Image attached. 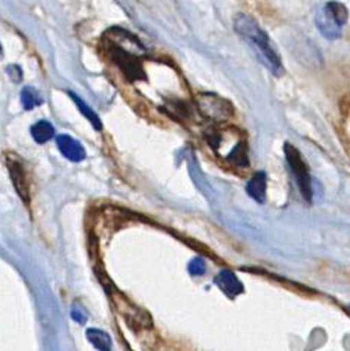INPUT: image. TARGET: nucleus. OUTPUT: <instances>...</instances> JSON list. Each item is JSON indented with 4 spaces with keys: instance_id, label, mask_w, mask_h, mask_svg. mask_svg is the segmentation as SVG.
Wrapping results in <instances>:
<instances>
[{
    "instance_id": "nucleus-1",
    "label": "nucleus",
    "mask_w": 350,
    "mask_h": 351,
    "mask_svg": "<svg viewBox=\"0 0 350 351\" xmlns=\"http://www.w3.org/2000/svg\"><path fill=\"white\" fill-rule=\"evenodd\" d=\"M235 30L241 38L251 46V49L257 55V58L263 66L273 73L275 76H281L283 73L282 61L279 53L276 52L269 36L257 24L254 18L245 14H239L235 18Z\"/></svg>"
},
{
    "instance_id": "nucleus-6",
    "label": "nucleus",
    "mask_w": 350,
    "mask_h": 351,
    "mask_svg": "<svg viewBox=\"0 0 350 351\" xmlns=\"http://www.w3.org/2000/svg\"><path fill=\"white\" fill-rule=\"evenodd\" d=\"M199 112L214 123H223L233 116L235 108L230 101L215 94H202L198 97Z\"/></svg>"
},
{
    "instance_id": "nucleus-8",
    "label": "nucleus",
    "mask_w": 350,
    "mask_h": 351,
    "mask_svg": "<svg viewBox=\"0 0 350 351\" xmlns=\"http://www.w3.org/2000/svg\"><path fill=\"white\" fill-rule=\"evenodd\" d=\"M57 145L60 152L62 153V156L69 159L70 162H82L85 159V149L82 147V144L79 141H76L75 138H71L70 135H58L57 136Z\"/></svg>"
},
{
    "instance_id": "nucleus-16",
    "label": "nucleus",
    "mask_w": 350,
    "mask_h": 351,
    "mask_svg": "<svg viewBox=\"0 0 350 351\" xmlns=\"http://www.w3.org/2000/svg\"><path fill=\"white\" fill-rule=\"evenodd\" d=\"M189 273L191 276H202L207 273V265L205 261L202 260V258H195V260H191L189 264Z\"/></svg>"
},
{
    "instance_id": "nucleus-7",
    "label": "nucleus",
    "mask_w": 350,
    "mask_h": 351,
    "mask_svg": "<svg viewBox=\"0 0 350 351\" xmlns=\"http://www.w3.org/2000/svg\"><path fill=\"white\" fill-rule=\"evenodd\" d=\"M8 168H9V173H11V178H12V182H14V187H15L16 193L20 195V197L25 203H29L30 202L29 182H27V177H25L23 163L20 160L12 159V157H9Z\"/></svg>"
},
{
    "instance_id": "nucleus-12",
    "label": "nucleus",
    "mask_w": 350,
    "mask_h": 351,
    "mask_svg": "<svg viewBox=\"0 0 350 351\" xmlns=\"http://www.w3.org/2000/svg\"><path fill=\"white\" fill-rule=\"evenodd\" d=\"M86 337L89 343L97 350H101V351L112 350V338H110L107 332L100 330V329H88Z\"/></svg>"
},
{
    "instance_id": "nucleus-15",
    "label": "nucleus",
    "mask_w": 350,
    "mask_h": 351,
    "mask_svg": "<svg viewBox=\"0 0 350 351\" xmlns=\"http://www.w3.org/2000/svg\"><path fill=\"white\" fill-rule=\"evenodd\" d=\"M70 316H71L73 320L80 323V325H85V323L88 322V313H86V310L84 307L80 306L79 302L73 304V307L70 310Z\"/></svg>"
},
{
    "instance_id": "nucleus-4",
    "label": "nucleus",
    "mask_w": 350,
    "mask_h": 351,
    "mask_svg": "<svg viewBox=\"0 0 350 351\" xmlns=\"http://www.w3.org/2000/svg\"><path fill=\"white\" fill-rule=\"evenodd\" d=\"M283 152H285V157H287V162L290 165L294 178H296V181H297V186H299L301 196L305 197L306 202L310 203L313 193H312V180H310V173H309V168H307L306 162L303 160L300 152L290 143H285Z\"/></svg>"
},
{
    "instance_id": "nucleus-9",
    "label": "nucleus",
    "mask_w": 350,
    "mask_h": 351,
    "mask_svg": "<svg viewBox=\"0 0 350 351\" xmlns=\"http://www.w3.org/2000/svg\"><path fill=\"white\" fill-rule=\"evenodd\" d=\"M215 285L223 291L227 297L235 298L239 293L244 292V285L237 279L236 274L230 270H221L214 279Z\"/></svg>"
},
{
    "instance_id": "nucleus-3",
    "label": "nucleus",
    "mask_w": 350,
    "mask_h": 351,
    "mask_svg": "<svg viewBox=\"0 0 350 351\" xmlns=\"http://www.w3.org/2000/svg\"><path fill=\"white\" fill-rule=\"evenodd\" d=\"M349 20L347 8L340 2H328L316 14V27L324 38L334 40L342 36V27Z\"/></svg>"
},
{
    "instance_id": "nucleus-10",
    "label": "nucleus",
    "mask_w": 350,
    "mask_h": 351,
    "mask_svg": "<svg viewBox=\"0 0 350 351\" xmlns=\"http://www.w3.org/2000/svg\"><path fill=\"white\" fill-rule=\"evenodd\" d=\"M266 190H267V178L263 171L255 172L253 178L246 184V193L253 197L255 202L264 203L266 200Z\"/></svg>"
},
{
    "instance_id": "nucleus-5",
    "label": "nucleus",
    "mask_w": 350,
    "mask_h": 351,
    "mask_svg": "<svg viewBox=\"0 0 350 351\" xmlns=\"http://www.w3.org/2000/svg\"><path fill=\"white\" fill-rule=\"evenodd\" d=\"M108 55L112 58L117 67L122 70L124 75L128 77V80L135 82V80H141L144 77V71L140 58L137 57V53L132 51L125 49L121 43H115L110 42L108 43Z\"/></svg>"
},
{
    "instance_id": "nucleus-2",
    "label": "nucleus",
    "mask_w": 350,
    "mask_h": 351,
    "mask_svg": "<svg viewBox=\"0 0 350 351\" xmlns=\"http://www.w3.org/2000/svg\"><path fill=\"white\" fill-rule=\"evenodd\" d=\"M207 140L209 145L215 147L220 145H229L227 150L220 154L221 159H224L230 165H233L235 168L246 169L250 166V159H248V144L245 138L241 136L237 131L233 129H226V131H214L211 134H207Z\"/></svg>"
},
{
    "instance_id": "nucleus-14",
    "label": "nucleus",
    "mask_w": 350,
    "mask_h": 351,
    "mask_svg": "<svg viewBox=\"0 0 350 351\" xmlns=\"http://www.w3.org/2000/svg\"><path fill=\"white\" fill-rule=\"evenodd\" d=\"M21 103H23V107L25 110H32V108L42 104V97L39 95V92L36 90L34 88L25 86L21 90Z\"/></svg>"
},
{
    "instance_id": "nucleus-11",
    "label": "nucleus",
    "mask_w": 350,
    "mask_h": 351,
    "mask_svg": "<svg viewBox=\"0 0 350 351\" xmlns=\"http://www.w3.org/2000/svg\"><path fill=\"white\" fill-rule=\"evenodd\" d=\"M30 131H32V135H33V140L38 144L48 143L51 138L55 135V129H54L52 123L48 122V120H39L38 123H34L32 126Z\"/></svg>"
},
{
    "instance_id": "nucleus-13",
    "label": "nucleus",
    "mask_w": 350,
    "mask_h": 351,
    "mask_svg": "<svg viewBox=\"0 0 350 351\" xmlns=\"http://www.w3.org/2000/svg\"><path fill=\"white\" fill-rule=\"evenodd\" d=\"M69 95L73 98V101H75V104L78 106V108L80 110V113L84 114L89 122L92 123V126H94V129H97V131H101V129H103V123H101V120H100V117L97 116V113L94 112V110H92L84 99L82 98H79L75 92H69Z\"/></svg>"
}]
</instances>
